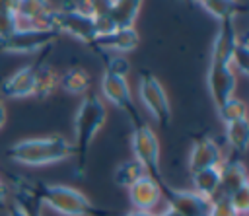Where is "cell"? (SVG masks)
Returning <instances> with one entry per match:
<instances>
[{"label":"cell","mask_w":249,"mask_h":216,"mask_svg":"<svg viewBox=\"0 0 249 216\" xmlns=\"http://www.w3.org/2000/svg\"><path fill=\"white\" fill-rule=\"evenodd\" d=\"M18 2L14 0H0V43L10 39L18 27H19V21H18Z\"/></svg>","instance_id":"44dd1931"},{"label":"cell","mask_w":249,"mask_h":216,"mask_svg":"<svg viewBox=\"0 0 249 216\" xmlns=\"http://www.w3.org/2000/svg\"><path fill=\"white\" fill-rule=\"evenodd\" d=\"M130 146L134 152V160L142 165L144 173L148 177H152L161 187L165 183V179H163V173L160 167V140H158L156 132L148 125L140 123L132 130Z\"/></svg>","instance_id":"52a82bcc"},{"label":"cell","mask_w":249,"mask_h":216,"mask_svg":"<svg viewBox=\"0 0 249 216\" xmlns=\"http://www.w3.org/2000/svg\"><path fill=\"white\" fill-rule=\"evenodd\" d=\"M226 138H228V144L237 154H243L247 150V144H249V123H247V119L239 121V123L226 125Z\"/></svg>","instance_id":"cb8c5ba5"},{"label":"cell","mask_w":249,"mask_h":216,"mask_svg":"<svg viewBox=\"0 0 249 216\" xmlns=\"http://www.w3.org/2000/svg\"><path fill=\"white\" fill-rule=\"evenodd\" d=\"M138 93L148 113L158 121L160 126L167 128L171 123V105L161 82L152 72L144 70L138 78Z\"/></svg>","instance_id":"ba28073f"},{"label":"cell","mask_w":249,"mask_h":216,"mask_svg":"<svg viewBox=\"0 0 249 216\" xmlns=\"http://www.w3.org/2000/svg\"><path fill=\"white\" fill-rule=\"evenodd\" d=\"M220 171V193L224 197H231L235 191L249 185L245 165L239 160H230L218 167Z\"/></svg>","instance_id":"9a60e30c"},{"label":"cell","mask_w":249,"mask_h":216,"mask_svg":"<svg viewBox=\"0 0 249 216\" xmlns=\"http://www.w3.org/2000/svg\"><path fill=\"white\" fill-rule=\"evenodd\" d=\"M126 70H128V62L123 56L111 58V62L107 64L103 78H101V91L107 101H111L115 107L123 109L130 117L132 125L138 126L140 115H138L136 103L132 99V93H130V88L126 82Z\"/></svg>","instance_id":"5b68a950"},{"label":"cell","mask_w":249,"mask_h":216,"mask_svg":"<svg viewBox=\"0 0 249 216\" xmlns=\"http://www.w3.org/2000/svg\"><path fill=\"white\" fill-rule=\"evenodd\" d=\"M91 86V74L82 66H72L60 72V88L72 95H84Z\"/></svg>","instance_id":"ac0fdd59"},{"label":"cell","mask_w":249,"mask_h":216,"mask_svg":"<svg viewBox=\"0 0 249 216\" xmlns=\"http://www.w3.org/2000/svg\"><path fill=\"white\" fill-rule=\"evenodd\" d=\"M140 43V35L134 27H128V29H115L113 33L109 35H103V37H97L93 41V45L101 47V49H107V51H117V53H128V51H134Z\"/></svg>","instance_id":"2e32d148"},{"label":"cell","mask_w":249,"mask_h":216,"mask_svg":"<svg viewBox=\"0 0 249 216\" xmlns=\"http://www.w3.org/2000/svg\"><path fill=\"white\" fill-rule=\"evenodd\" d=\"M4 202H6V187H4V183L0 179V206H4Z\"/></svg>","instance_id":"1f68e13d"},{"label":"cell","mask_w":249,"mask_h":216,"mask_svg":"<svg viewBox=\"0 0 249 216\" xmlns=\"http://www.w3.org/2000/svg\"><path fill=\"white\" fill-rule=\"evenodd\" d=\"M208 216H237V212L233 210L230 198L224 197L222 193H218L216 197L210 198V214Z\"/></svg>","instance_id":"4316f807"},{"label":"cell","mask_w":249,"mask_h":216,"mask_svg":"<svg viewBox=\"0 0 249 216\" xmlns=\"http://www.w3.org/2000/svg\"><path fill=\"white\" fill-rule=\"evenodd\" d=\"M4 123H6V107H4V103L0 99V128L4 126Z\"/></svg>","instance_id":"4dcf8cb0"},{"label":"cell","mask_w":249,"mask_h":216,"mask_svg":"<svg viewBox=\"0 0 249 216\" xmlns=\"http://www.w3.org/2000/svg\"><path fill=\"white\" fill-rule=\"evenodd\" d=\"M130 204L136 212H152L161 197V187L148 175H142L132 187H128Z\"/></svg>","instance_id":"5bb4252c"},{"label":"cell","mask_w":249,"mask_h":216,"mask_svg":"<svg viewBox=\"0 0 249 216\" xmlns=\"http://www.w3.org/2000/svg\"><path fill=\"white\" fill-rule=\"evenodd\" d=\"M8 216H39L37 212H31V210H27V208H23L21 204H18V202H14V206L8 210Z\"/></svg>","instance_id":"f1b7e54d"},{"label":"cell","mask_w":249,"mask_h":216,"mask_svg":"<svg viewBox=\"0 0 249 216\" xmlns=\"http://www.w3.org/2000/svg\"><path fill=\"white\" fill-rule=\"evenodd\" d=\"M228 198H230L233 210L237 212V216L247 214V210H249V185L243 187V189H239V191H235V193H233L231 197H228Z\"/></svg>","instance_id":"83f0119b"},{"label":"cell","mask_w":249,"mask_h":216,"mask_svg":"<svg viewBox=\"0 0 249 216\" xmlns=\"http://www.w3.org/2000/svg\"><path fill=\"white\" fill-rule=\"evenodd\" d=\"M56 29H35V27H18V31L0 43V51L4 53H16V54H27L35 53L41 47L53 43L58 39Z\"/></svg>","instance_id":"9c48e42d"},{"label":"cell","mask_w":249,"mask_h":216,"mask_svg":"<svg viewBox=\"0 0 249 216\" xmlns=\"http://www.w3.org/2000/svg\"><path fill=\"white\" fill-rule=\"evenodd\" d=\"M105 117H107L105 105L95 93L82 97L80 107H78L76 117H74V138H76L74 154H78L80 169H84V165H86V156H88L89 144L93 142L95 134L103 126Z\"/></svg>","instance_id":"277c9868"},{"label":"cell","mask_w":249,"mask_h":216,"mask_svg":"<svg viewBox=\"0 0 249 216\" xmlns=\"http://www.w3.org/2000/svg\"><path fill=\"white\" fill-rule=\"evenodd\" d=\"M216 109H218V117L222 119L224 125H231V123H239V121L247 119V105L237 97L226 99Z\"/></svg>","instance_id":"603a6c76"},{"label":"cell","mask_w":249,"mask_h":216,"mask_svg":"<svg viewBox=\"0 0 249 216\" xmlns=\"http://www.w3.org/2000/svg\"><path fill=\"white\" fill-rule=\"evenodd\" d=\"M53 23L58 33H68L88 45H93L97 37L93 19L82 10V2H62L53 12Z\"/></svg>","instance_id":"8992f818"},{"label":"cell","mask_w":249,"mask_h":216,"mask_svg":"<svg viewBox=\"0 0 249 216\" xmlns=\"http://www.w3.org/2000/svg\"><path fill=\"white\" fill-rule=\"evenodd\" d=\"M142 175H146L144 169H142V165L132 158V160H126V162H123V163H119V165L115 167L113 181H115L119 187L128 189V187H132Z\"/></svg>","instance_id":"7402d4cb"},{"label":"cell","mask_w":249,"mask_h":216,"mask_svg":"<svg viewBox=\"0 0 249 216\" xmlns=\"http://www.w3.org/2000/svg\"><path fill=\"white\" fill-rule=\"evenodd\" d=\"M231 68L233 72H239V74H247L249 70V45H247V39L245 37H237L235 41V47L231 51Z\"/></svg>","instance_id":"484cf974"},{"label":"cell","mask_w":249,"mask_h":216,"mask_svg":"<svg viewBox=\"0 0 249 216\" xmlns=\"http://www.w3.org/2000/svg\"><path fill=\"white\" fill-rule=\"evenodd\" d=\"M193 185H195V193H198L204 198H212L220 193V171L218 167H210V169H202L193 173Z\"/></svg>","instance_id":"ffe728a7"},{"label":"cell","mask_w":249,"mask_h":216,"mask_svg":"<svg viewBox=\"0 0 249 216\" xmlns=\"http://www.w3.org/2000/svg\"><path fill=\"white\" fill-rule=\"evenodd\" d=\"M161 195H165L167 206L177 210L181 216H208L210 214V200L200 197L195 191L173 189L167 183H163L161 185Z\"/></svg>","instance_id":"30bf717a"},{"label":"cell","mask_w":249,"mask_h":216,"mask_svg":"<svg viewBox=\"0 0 249 216\" xmlns=\"http://www.w3.org/2000/svg\"><path fill=\"white\" fill-rule=\"evenodd\" d=\"M31 197L60 216H107V210L95 206L82 191L58 183H27Z\"/></svg>","instance_id":"7a4b0ae2"},{"label":"cell","mask_w":249,"mask_h":216,"mask_svg":"<svg viewBox=\"0 0 249 216\" xmlns=\"http://www.w3.org/2000/svg\"><path fill=\"white\" fill-rule=\"evenodd\" d=\"M222 165V148L218 146L216 140H212L210 136H202L198 140H195L191 154H189V171L191 175L202 169H210V167H220Z\"/></svg>","instance_id":"7c38bea8"},{"label":"cell","mask_w":249,"mask_h":216,"mask_svg":"<svg viewBox=\"0 0 249 216\" xmlns=\"http://www.w3.org/2000/svg\"><path fill=\"white\" fill-rule=\"evenodd\" d=\"M60 88V72L49 64L35 66V97H49Z\"/></svg>","instance_id":"d6986e66"},{"label":"cell","mask_w":249,"mask_h":216,"mask_svg":"<svg viewBox=\"0 0 249 216\" xmlns=\"http://www.w3.org/2000/svg\"><path fill=\"white\" fill-rule=\"evenodd\" d=\"M74 154V146L64 136H45V138H25L10 146L8 158L21 165H51L68 160Z\"/></svg>","instance_id":"3957f363"},{"label":"cell","mask_w":249,"mask_h":216,"mask_svg":"<svg viewBox=\"0 0 249 216\" xmlns=\"http://www.w3.org/2000/svg\"><path fill=\"white\" fill-rule=\"evenodd\" d=\"M156 216H181V214H179L177 210H173L171 206H167L163 212H160V214H156Z\"/></svg>","instance_id":"f546056e"},{"label":"cell","mask_w":249,"mask_h":216,"mask_svg":"<svg viewBox=\"0 0 249 216\" xmlns=\"http://www.w3.org/2000/svg\"><path fill=\"white\" fill-rule=\"evenodd\" d=\"M237 33L233 27V19L220 21V29L216 33L214 45H212V54H210V64H208V91L216 103H224L226 99L233 97L237 76L231 68V51L235 47Z\"/></svg>","instance_id":"6da1fadb"},{"label":"cell","mask_w":249,"mask_h":216,"mask_svg":"<svg viewBox=\"0 0 249 216\" xmlns=\"http://www.w3.org/2000/svg\"><path fill=\"white\" fill-rule=\"evenodd\" d=\"M53 12L47 2L41 0H23L18 2V21L19 27H35V29H54L53 23Z\"/></svg>","instance_id":"8fae6325"},{"label":"cell","mask_w":249,"mask_h":216,"mask_svg":"<svg viewBox=\"0 0 249 216\" xmlns=\"http://www.w3.org/2000/svg\"><path fill=\"white\" fill-rule=\"evenodd\" d=\"M124 216H156L154 212H128V214H124Z\"/></svg>","instance_id":"d6a6232c"},{"label":"cell","mask_w":249,"mask_h":216,"mask_svg":"<svg viewBox=\"0 0 249 216\" xmlns=\"http://www.w3.org/2000/svg\"><path fill=\"white\" fill-rule=\"evenodd\" d=\"M0 93L12 99L33 95L35 93V66L31 64L21 66L16 72H12L8 78H4V82L0 84Z\"/></svg>","instance_id":"4fadbf2b"},{"label":"cell","mask_w":249,"mask_h":216,"mask_svg":"<svg viewBox=\"0 0 249 216\" xmlns=\"http://www.w3.org/2000/svg\"><path fill=\"white\" fill-rule=\"evenodd\" d=\"M200 8H204L212 18H216L218 21H228L233 19L235 12H237V4L233 2H226V0H202L198 2Z\"/></svg>","instance_id":"d4e9b609"},{"label":"cell","mask_w":249,"mask_h":216,"mask_svg":"<svg viewBox=\"0 0 249 216\" xmlns=\"http://www.w3.org/2000/svg\"><path fill=\"white\" fill-rule=\"evenodd\" d=\"M140 8H142V2L138 0H115V2H109V18L113 19L117 29H128V27H134Z\"/></svg>","instance_id":"e0dca14e"}]
</instances>
